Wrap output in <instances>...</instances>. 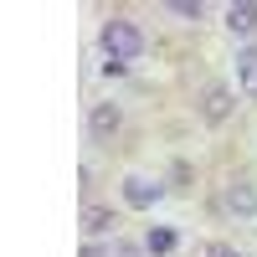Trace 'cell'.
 <instances>
[{
  "label": "cell",
  "mask_w": 257,
  "mask_h": 257,
  "mask_svg": "<svg viewBox=\"0 0 257 257\" xmlns=\"http://www.w3.org/2000/svg\"><path fill=\"white\" fill-rule=\"evenodd\" d=\"M98 47H103V57H108V72H123L128 62L144 57V31H139V21L108 16V21H103V31H98Z\"/></svg>",
  "instance_id": "1"
},
{
  "label": "cell",
  "mask_w": 257,
  "mask_h": 257,
  "mask_svg": "<svg viewBox=\"0 0 257 257\" xmlns=\"http://www.w3.org/2000/svg\"><path fill=\"white\" fill-rule=\"evenodd\" d=\"M231 108H237V93H231L226 82H211V88L201 93V118H206V123H226Z\"/></svg>",
  "instance_id": "2"
},
{
  "label": "cell",
  "mask_w": 257,
  "mask_h": 257,
  "mask_svg": "<svg viewBox=\"0 0 257 257\" xmlns=\"http://www.w3.org/2000/svg\"><path fill=\"white\" fill-rule=\"evenodd\" d=\"M165 196V185L155 175H123V206H134V211H149Z\"/></svg>",
  "instance_id": "3"
},
{
  "label": "cell",
  "mask_w": 257,
  "mask_h": 257,
  "mask_svg": "<svg viewBox=\"0 0 257 257\" xmlns=\"http://www.w3.org/2000/svg\"><path fill=\"white\" fill-rule=\"evenodd\" d=\"M82 231H88V237H118V211L88 201L82 206Z\"/></svg>",
  "instance_id": "4"
},
{
  "label": "cell",
  "mask_w": 257,
  "mask_h": 257,
  "mask_svg": "<svg viewBox=\"0 0 257 257\" xmlns=\"http://www.w3.org/2000/svg\"><path fill=\"white\" fill-rule=\"evenodd\" d=\"M123 128V113H118V103H93V113H88V134L103 144V139H113Z\"/></svg>",
  "instance_id": "5"
},
{
  "label": "cell",
  "mask_w": 257,
  "mask_h": 257,
  "mask_svg": "<svg viewBox=\"0 0 257 257\" xmlns=\"http://www.w3.org/2000/svg\"><path fill=\"white\" fill-rule=\"evenodd\" d=\"M226 211L231 216H257V190H252V180H226Z\"/></svg>",
  "instance_id": "6"
},
{
  "label": "cell",
  "mask_w": 257,
  "mask_h": 257,
  "mask_svg": "<svg viewBox=\"0 0 257 257\" xmlns=\"http://www.w3.org/2000/svg\"><path fill=\"white\" fill-rule=\"evenodd\" d=\"M226 31H231V36H252V31H257V0H237V6H226Z\"/></svg>",
  "instance_id": "7"
},
{
  "label": "cell",
  "mask_w": 257,
  "mask_h": 257,
  "mask_svg": "<svg viewBox=\"0 0 257 257\" xmlns=\"http://www.w3.org/2000/svg\"><path fill=\"white\" fill-rule=\"evenodd\" d=\"M237 88L242 98H257V47H237Z\"/></svg>",
  "instance_id": "8"
},
{
  "label": "cell",
  "mask_w": 257,
  "mask_h": 257,
  "mask_svg": "<svg viewBox=\"0 0 257 257\" xmlns=\"http://www.w3.org/2000/svg\"><path fill=\"white\" fill-rule=\"evenodd\" d=\"M175 242H180V237H175V231H170V226H155V231H149V237H144V247L155 252V257H165V252H175Z\"/></svg>",
  "instance_id": "9"
},
{
  "label": "cell",
  "mask_w": 257,
  "mask_h": 257,
  "mask_svg": "<svg viewBox=\"0 0 257 257\" xmlns=\"http://www.w3.org/2000/svg\"><path fill=\"white\" fill-rule=\"evenodd\" d=\"M82 257H134V247H128V242H118V237H113V247H88V252H82Z\"/></svg>",
  "instance_id": "10"
},
{
  "label": "cell",
  "mask_w": 257,
  "mask_h": 257,
  "mask_svg": "<svg viewBox=\"0 0 257 257\" xmlns=\"http://www.w3.org/2000/svg\"><path fill=\"white\" fill-rule=\"evenodd\" d=\"M170 11H175V16H190V21H201V0H170Z\"/></svg>",
  "instance_id": "11"
},
{
  "label": "cell",
  "mask_w": 257,
  "mask_h": 257,
  "mask_svg": "<svg viewBox=\"0 0 257 257\" xmlns=\"http://www.w3.org/2000/svg\"><path fill=\"white\" fill-rule=\"evenodd\" d=\"M206 257H242V252L231 247V242H211V247H206Z\"/></svg>",
  "instance_id": "12"
}]
</instances>
